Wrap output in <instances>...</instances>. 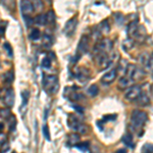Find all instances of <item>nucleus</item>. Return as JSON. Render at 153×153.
Segmentation results:
<instances>
[{"label":"nucleus","instance_id":"nucleus-35","mask_svg":"<svg viewBox=\"0 0 153 153\" xmlns=\"http://www.w3.org/2000/svg\"><path fill=\"white\" fill-rule=\"evenodd\" d=\"M29 92L28 91H23L22 93V97H23V107L25 108V106L27 105V102H28V99H29Z\"/></svg>","mask_w":153,"mask_h":153},{"label":"nucleus","instance_id":"nucleus-37","mask_svg":"<svg viewBox=\"0 0 153 153\" xmlns=\"http://www.w3.org/2000/svg\"><path fill=\"white\" fill-rule=\"evenodd\" d=\"M142 153H153V146L150 144L144 145L142 149Z\"/></svg>","mask_w":153,"mask_h":153},{"label":"nucleus","instance_id":"nucleus-10","mask_svg":"<svg viewBox=\"0 0 153 153\" xmlns=\"http://www.w3.org/2000/svg\"><path fill=\"white\" fill-rule=\"evenodd\" d=\"M117 75V69H110L109 71H107L105 75H103V77L101 78V82L105 85L111 84V83L115 80Z\"/></svg>","mask_w":153,"mask_h":153},{"label":"nucleus","instance_id":"nucleus-4","mask_svg":"<svg viewBox=\"0 0 153 153\" xmlns=\"http://www.w3.org/2000/svg\"><path fill=\"white\" fill-rule=\"evenodd\" d=\"M126 75H127L128 77H130L132 80L138 81V80H141V79L144 77L145 71H144V69H143V67H138V65H135V64H129L128 65Z\"/></svg>","mask_w":153,"mask_h":153},{"label":"nucleus","instance_id":"nucleus-34","mask_svg":"<svg viewBox=\"0 0 153 153\" xmlns=\"http://www.w3.org/2000/svg\"><path fill=\"white\" fill-rule=\"evenodd\" d=\"M15 126H16V119L13 115H11V117L9 119V131H13L15 129Z\"/></svg>","mask_w":153,"mask_h":153},{"label":"nucleus","instance_id":"nucleus-45","mask_svg":"<svg viewBox=\"0 0 153 153\" xmlns=\"http://www.w3.org/2000/svg\"><path fill=\"white\" fill-rule=\"evenodd\" d=\"M13 153H15V152H13Z\"/></svg>","mask_w":153,"mask_h":153},{"label":"nucleus","instance_id":"nucleus-27","mask_svg":"<svg viewBox=\"0 0 153 153\" xmlns=\"http://www.w3.org/2000/svg\"><path fill=\"white\" fill-rule=\"evenodd\" d=\"M101 32L99 31V29L97 28H94L93 29V33H92V37H93V39L95 40V41H98V40L101 38Z\"/></svg>","mask_w":153,"mask_h":153},{"label":"nucleus","instance_id":"nucleus-18","mask_svg":"<svg viewBox=\"0 0 153 153\" xmlns=\"http://www.w3.org/2000/svg\"><path fill=\"white\" fill-rule=\"evenodd\" d=\"M121 140H123V144H125L127 147L134 149L135 145H134V142H133V136H132V134H130V133L125 134V135L123 136V138H121Z\"/></svg>","mask_w":153,"mask_h":153},{"label":"nucleus","instance_id":"nucleus-20","mask_svg":"<svg viewBox=\"0 0 153 153\" xmlns=\"http://www.w3.org/2000/svg\"><path fill=\"white\" fill-rule=\"evenodd\" d=\"M98 29L99 31L101 32L102 35H107L110 31V26L108 24V21L107 20H104L103 22H101L98 26Z\"/></svg>","mask_w":153,"mask_h":153},{"label":"nucleus","instance_id":"nucleus-25","mask_svg":"<svg viewBox=\"0 0 153 153\" xmlns=\"http://www.w3.org/2000/svg\"><path fill=\"white\" fill-rule=\"evenodd\" d=\"M46 16H47V23L48 24H52V23L55 22V13L53 10H49L46 13Z\"/></svg>","mask_w":153,"mask_h":153},{"label":"nucleus","instance_id":"nucleus-42","mask_svg":"<svg viewBox=\"0 0 153 153\" xmlns=\"http://www.w3.org/2000/svg\"><path fill=\"white\" fill-rule=\"evenodd\" d=\"M73 109H75L77 111H79L80 113H83V111H84V109L83 108H81V106H78V105H73Z\"/></svg>","mask_w":153,"mask_h":153},{"label":"nucleus","instance_id":"nucleus-22","mask_svg":"<svg viewBox=\"0 0 153 153\" xmlns=\"http://www.w3.org/2000/svg\"><path fill=\"white\" fill-rule=\"evenodd\" d=\"M149 101H150V99H149V97L147 96L145 93H143L142 95H141L140 97H139V99L137 100V103L139 104V105H141V106H145V105H147V104L149 103Z\"/></svg>","mask_w":153,"mask_h":153},{"label":"nucleus","instance_id":"nucleus-32","mask_svg":"<svg viewBox=\"0 0 153 153\" xmlns=\"http://www.w3.org/2000/svg\"><path fill=\"white\" fill-rule=\"evenodd\" d=\"M133 46H134V40L131 39V38H129V39L126 40V41L123 42V48H125L127 51L131 49Z\"/></svg>","mask_w":153,"mask_h":153},{"label":"nucleus","instance_id":"nucleus-8","mask_svg":"<svg viewBox=\"0 0 153 153\" xmlns=\"http://www.w3.org/2000/svg\"><path fill=\"white\" fill-rule=\"evenodd\" d=\"M96 58H97V63L99 65L100 69H106V67H108L111 64L110 57L108 54H99V55L96 56Z\"/></svg>","mask_w":153,"mask_h":153},{"label":"nucleus","instance_id":"nucleus-44","mask_svg":"<svg viewBox=\"0 0 153 153\" xmlns=\"http://www.w3.org/2000/svg\"><path fill=\"white\" fill-rule=\"evenodd\" d=\"M150 90H151V94H152V97H153V85H152V86H151Z\"/></svg>","mask_w":153,"mask_h":153},{"label":"nucleus","instance_id":"nucleus-12","mask_svg":"<svg viewBox=\"0 0 153 153\" xmlns=\"http://www.w3.org/2000/svg\"><path fill=\"white\" fill-rule=\"evenodd\" d=\"M134 82H135V81L132 80L130 77L125 75V77L121 78V80L119 81V85H117V87H119V89H121V90H125V89H127L128 90L129 88H131Z\"/></svg>","mask_w":153,"mask_h":153},{"label":"nucleus","instance_id":"nucleus-43","mask_svg":"<svg viewBox=\"0 0 153 153\" xmlns=\"http://www.w3.org/2000/svg\"><path fill=\"white\" fill-rule=\"evenodd\" d=\"M117 153H127V150L123 149V148H121V149H119V150L117 151Z\"/></svg>","mask_w":153,"mask_h":153},{"label":"nucleus","instance_id":"nucleus-1","mask_svg":"<svg viewBox=\"0 0 153 153\" xmlns=\"http://www.w3.org/2000/svg\"><path fill=\"white\" fill-rule=\"evenodd\" d=\"M58 78L53 75H47L43 78V88L49 94H55L58 91Z\"/></svg>","mask_w":153,"mask_h":153},{"label":"nucleus","instance_id":"nucleus-11","mask_svg":"<svg viewBox=\"0 0 153 153\" xmlns=\"http://www.w3.org/2000/svg\"><path fill=\"white\" fill-rule=\"evenodd\" d=\"M64 96L67 98V100L71 101H78L82 97L78 92H75L73 88H65L64 89Z\"/></svg>","mask_w":153,"mask_h":153},{"label":"nucleus","instance_id":"nucleus-41","mask_svg":"<svg viewBox=\"0 0 153 153\" xmlns=\"http://www.w3.org/2000/svg\"><path fill=\"white\" fill-rule=\"evenodd\" d=\"M1 153H6L7 151L9 150V144L7 142H5V143H3L2 145H1Z\"/></svg>","mask_w":153,"mask_h":153},{"label":"nucleus","instance_id":"nucleus-16","mask_svg":"<svg viewBox=\"0 0 153 153\" xmlns=\"http://www.w3.org/2000/svg\"><path fill=\"white\" fill-rule=\"evenodd\" d=\"M146 29L143 26H139L138 31H137L136 35L134 37V39L138 42H143L145 40V38H146Z\"/></svg>","mask_w":153,"mask_h":153},{"label":"nucleus","instance_id":"nucleus-26","mask_svg":"<svg viewBox=\"0 0 153 153\" xmlns=\"http://www.w3.org/2000/svg\"><path fill=\"white\" fill-rule=\"evenodd\" d=\"M114 20H115V23H117L119 26H121L123 23V15L121 14V12L114 13Z\"/></svg>","mask_w":153,"mask_h":153},{"label":"nucleus","instance_id":"nucleus-9","mask_svg":"<svg viewBox=\"0 0 153 153\" xmlns=\"http://www.w3.org/2000/svg\"><path fill=\"white\" fill-rule=\"evenodd\" d=\"M77 25H78V20L75 17H73L69 21H67V23L64 26V34L67 36H71L75 33Z\"/></svg>","mask_w":153,"mask_h":153},{"label":"nucleus","instance_id":"nucleus-13","mask_svg":"<svg viewBox=\"0 0 153 153\" xmlns=\"http://www.w3.org/2000/svg\"><path fill=\"white\" fill-rule=\"evenodd\" d=\"M21 9H22V12L24 15L30 14V13L33 12L34 10V6H33V3L30 2V1H27V0H24L21 2Z\"/></svg>","mask_w":153,"mask_h":153},{"label":"nucleus","instance_id":"nucleus-17","mask_svg":"<svg viewBox=\"0 0 153 153\" xmlns=\"http://www.w3.org/2000/svg\"><path fill=\"white\" fill-rule=\"evenodd\" d=\"M150 57L151 56L149 55L147 52H143V53H141L140 56H139V62H140L141 67L146 69L147 65H148V63H149V61H150Z\"/></svg>","mask_w":153,"mask_h":153},{"label":"nucleus","instance_id":"nucleus-23","mask_svg":"<svg viewBox=\"0 0 153 153\" xmlns=\"http://www.w3.org/2000/svg\"><path fill=\"white\" fill-rule=\"evenodd\" d=\"M87 93H88L90 96H92V97H95V96H97L98 93H99V88H98L97 85H91L88 88V90H87Z\"/></svg>","mask_w":153,"mask_h":153},{"label":"nucleus","instance_id":"nucleus-15","mask_svg":"<svg viewBox=\"0 0 153 153\" xmlns=\"http://www.w3.org/2000/svg\"><path fill=\"white\" fill-rule=\"evenodd\" d=\"M138 21H133V22L129 24V26H128V34H129V37L131 39H134V37H135L137 31H138Z\"/></svg>","mask_w":153,"mask_h":153},{"label":"nucleus","instance_id":"nucleus-14","mask_svg":"<svg viewBox=\"0 0 153 153\" xmlns=\"http://www.w3.org/2000/svg\"><path fill=\"white\" fill-rule=\"evenodd\" d=\"M4 103L8 107H12L13 104H14V92H13L12 89H8L6 91V93H5Z\"/></svg>","mask_w":153,"mask_h":153},{"label":"nucleus","instance_id":"nucleus-46","mask_svg":"<svg viewBox=\"0 0 153 153\" xmlns=\"http://www.w3.org/2000/svg\"><path fill=\"white\" fill-rule=\"evenodd\" d=\"M152 55H153V54H152Z\"/></svg>","mask_w":153,"mask_h":153},{"label":"nucleus","instance_id":"nucleus-39","mask_svg":"<svg viewBox=\"0 0 153 153\" xmlns=\"http://www.w3.org/2000/svg\"><path fill=\"white\" fill-rule=\"evenodd\" d=\"M3 48H4V50L7 52V54H8V56H12V49H11V46L9 45L8 43H4V45H3Z\"/></svg>","mask_w":153,"mask_h":153},{"label":"nucleus","instance_id":"nucleus-36","mask_svg":"<svg viewBox=\"0 0 153 153\" xmlns=\"http://www.w3.org/2000/svg\"><path fill=\"white\" fill-rule=\"evenodd\" d=\"M4 80L6 81L8 84L12 82V81H13V73H12V71H7V73H5V75H4Z\"/></svg>","mask_w":153,"mask_h":153},{"label":"nucleus","instance_id":"nucleus-31","mask_svg":"<svg viewBox=\"0 0 153 153\" xmlns=\"http://www.w3.org/2000/svg\"><path fill=\"white\" fill-rule=\"evenodd\" d=\"M11 115H12V114H11L9 108H2V109H1V117H4L5 119H10Z\"/></svg>","mask_w":153,"mask_h":153},{"label":"nucleus","instance_id":"nucleus-38","mask_svg":"<svg viewBox=\"0 0 153 153\" xmlns=\"http://www.w3.org/2000/svg\"><path fill=\"white\" fill-rule=\"evenodd\" d=\"M24 21H25V23H26V25L28 27H31L35 22V20H33L32 17L28 16V15H24Z\"/></svg>","mask_w":153,"mask_h":153},{"label":"nucleus","instance_id":"nucleus-3","mask_svg":"<svg viewBox=\"0 0 153 153\" xmlns=\"http://www.w3.org/2000/svg\"><path fill=\"white\" fill-rule=\"evenodd\" d=\"M111 50H112V42L109 39H103L95 45L93 52H94L95 56H97L99 54H108V52H110Z\"/></svg>","mask_w":153,"mask_h":153},{"label":"nucleus","instance_id":"nucleus-33","mask_svg":"<svg viewBox=\"0 0 153 153\" xmlns=\"http://www.w3.org/2000/svg\"><path fill=\"white\" fill-rule=\"evenodd\" d=\"M41 64L44 69H50L51 67V60H50L49 57H44Z\"/></svg>","mask_w":153,"mask_h":153},{"label":"nucleus","instance_id":"nucleus-5","mask_svg":"<svg viewBox=\"0 0 153 153\" xmlns=\"http://www.w3.org/2000/svg\"><path fill=\"white\" fill-rule=\"evenodd\" d=\"M141 95H142V89L139 85H134L129 88L126 92L125 97L129 101H137Z\"/></svg>","mask_w":153,"mask_h":153},{"label":"nucleus","instance_id":"nucleus-6","mask_svg":"<svg viewBox=\"0 0 153 153\" xmlns=\"http://www.w3.org/2000/svg\"><path fill=\"white\" fill-rule=\"evenodd\" d=\"M89 49V40H88V37L87 36H82L81 38L80 42H79V45L78 48H77V59H80V57L85 54Z\"/></svg>","mask_w":153,"mask_h":153},{"label":"nucleus","instance_id":"nucleus-2","mask_svg":"<svg viewBox=\"0 0 153 153\" xmlns=\"http://www.w3.org/2000/svg\"><path fill=\"white\" fill-rule=\"evenodd\" d=\"M147 113L142 110L135 109L132 112V117H131V121L132 126H133L135 129H139V128L143 127L144 123L147 121Z\"/></svg>","mask_w":153,"mask_h":153},{"label":"nucleus","instance_id":"nucleus-7","mask_svg":"<svg viewBox=\"0 0 153 153\" xmlns=\"http://www.w3.org/2000/svg\"><path fill=\"white\" fill-rule=\"evenodd\" d=\"M67 123H69V127L75 132H79L80 128L82 127V125H83V123L80 121V119H78V117H75V114H73V113L69 114Z\"/></svg>","mask_w":153,"mask_h":153},{"label":"nucleus","instance_id":"nucleus-21","mask_svg":"<svg viewBox=\"0 0 153 153\" xmlns=\"http://www.w3.org/2000/svg\"><path fill=\"white\" fill-rule=\"evenodd\" d=\"M35 23H36V24L38 25V26H40V27L45 26V24L47 23V16H46V14L37 15L36 19H35Z\"/></svg>","mask_w":153,"mask_h":153},{"label":"nucleus","instance_id":"nucleus-30","mask_svg":"<svg viewBox=\"0 0 153 153\" xmlns=\"http://www.w3.org/2000/svg\"><path fill=\"white\" fill-rule=\"evenodd\" d=\"M33 6H34V9L37 11H41L43 9V2L40 1V0H37V1H33Z\"/></svg>","mask_w":153,"mask_h":153},{"label":"nucleus","instance_id":"nucleus-19","mask_svg":"<svg viewBox=\"0 0 153 153\" xmlns=\"http://www.w3.org/2000/svg\"><path fill=\"white\" fill-rule=\"evenodd\" d=\"M79 143H80V136H79L78 134H75V133L71 134L69 137V140H67V145L75 147Z\"/></svg>","mask_w":153,"mask_h":153},{"label":"nucleus","instance_id":"nucleus-29","mask_svg":"<svg viewBox=\"0 0 153 153\" xmlns=\"http://www.w3.org/2000/svg\"><path fill=\"white\" fill-rule=\"evenodd\" d=\"M77 148L79 149V150L83 151V152H86V151H88L89 149V142H83V143H79L78 145H77Z\"/></svg>","mask_w":153,"mask_h":153},{"label":"nucleus","instance_id":"nucleus-28","mask_svg":"<svg viewBox=\"0 0 153 153\" xmlns=\"http://www.w3.org/2000/svg\"><path fill=\"white\" fill-rule=\"evenodd\" d=\"M30 38L32 40H38L40 38V31L38 29H33L30 34Z\"/></svg>","mask_w":153,"mask_h":153},{"label":"nucleus","instance_id":"nucleus-24","mask_svg":"<svg viewBox=\"0 0 153 153\" xmlns=\"http://www.w3.org/2000/svg\"><path fill=\"white\" fill-rule=\"evenodd\" d=\"M52 45V38L48 34H44L43 36V46L45 48H50Z\"/></svg>","mask_w":153,"mask_h":153},{"label":"nucleus","instance_id":"nucleus-40","mask_svg":"<svg viewBox=\"0 0 153 153\" xmlns=\"http://www.w3.org/2000/svg\"><path fill=\"white\" fill-rule=\"evenodd\" d=\"M43 135L46 138V140L50 141V134H49V130H48L47 126H44L43 127Z\"/></svg>","mask_w":153,"mask_h":153}]
</instances>
